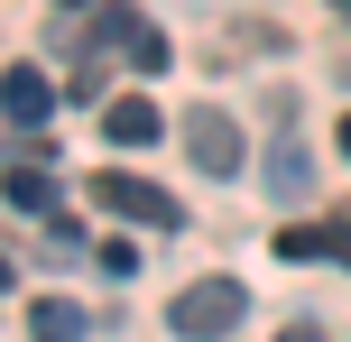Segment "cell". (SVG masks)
<instances>
[{"label":"cell","instance_id":"1","mask_svg":"<svg viewBox=\"0 0 351 342\" xmlns=\"http://www.w3.org/2000/svg\"><path fill=\"white\" fill-rule=\"evenodd\" d=\"M241 315H250V287H241V278H194V287L167 306V333L176 342H213V333L241 324Z\"/></svg>","mask_w":351,"mask_h":342},{"label":"cell","instance_id":"2","mask_svg":"<svg viewBox=\"0 0 351 342\" xmlns=\"http://www.w3.org/2000/svg\"><path fill=\"white\" fill-rule=\"evenodd\" d=\"M93 47H102V56L121 47V65H139V74H158V65H176V56H167V37L148 28V19L130 10V0H111V10L93 19Z\"/></svg>","mask_w":351,"mask_h":342},{"label":"cell","instance_id":"3","mask_svg":"<svg viewBox=\"0 0 351 342\" xmlns=\"http://www.w3.org/2000/svg\"><path fill=\"white\" fill-rule=\"evenodd\" d=\"M185 158L204 167V176H241V130H231V111H185Z\"/></svg>","mask_w":351,"mask_h":342},{"label":"cell","instance_id":"4","mask_svg":"<svg viewBox=\"0 0 351 342\" xmlns=\"http://www.w3.org/2000/svg\"><path fill=\"white\" fill-rule=\"evenodd\" d=\"M0 111H10V130H19V139H37V130H47V111H56V84L28 65V56H19L10 74H0Z\"/></svg>","mask_w":351,"mask_h":342},{"label":"cell","instance_id":"5","mask_svg":"<svg viewBox=\"0 0 351 342\" xmlns=\"http://www.w3.org/2000/svg\"><path fill=\"white\" fill-rule=\"evenodd\" d=\"M93 204H102V213H121V222H176V204H167L148 176H111V167L93 176Z\"/></svg>","mask_w":351,"mask_h":342},{"label":"cell","instance_id":"6","mask_svg":"<svg viewBox=\"0 0 351 342\" xmlns=\"http://www.w3.org/2000/svg\"><path fill=\"white\" fill-rule=\"evenodd\" d=\"M278 259H342V269H351V222H287Z\"/></svg>","mask_w":351,"mask_h":342},{"label":"cell","instance_id":"7","mask_svg":"<svg viewBox=\"0 0 351 342\" xmlns=\"http://www.w3.org/2000/svg\"><path fill=\"white\" fill-rule=\"evenodd\" d=\"M102 130H111V148H148V139H167V121H158V102H148V93H121V102L102 111Z\"/></svg>","mask_w":351,"mask_h":342},{"label":"cell","instance_id":"8","mask_svg":"<svg viewBox=\"0 0 351 342\" xmlns=\"http://www.w3.org/2000/svg\"><path fill=\"white\" fill-rule=\"evenodd\" d=\"M28 342H84V306H65V296H37V306H28Z\"/></svg>","mask_w":351,"mask_h":342},{"label":"cell","instance_id":"9","mask_svg":"<svg viewBox=\"0 0 351 342\" xmlns=\"http://www.w3.org/2000/svg\"><path fill=\"white\" fill-rule=\"evenodd\" d=\"M268 185H278L287 204H305V185H315V167H305V139H278V158H268Z\"/></svg>","mask_w":351,"mask_h":342},{"label":"cell","instance_id":"10","mask_svg":"<svg viewBox=\"0 0 351 342\" xmlns=\"http://www.w3.org/2000/svg\"><path fill=\"white\" fill-rule=\"evenodd\" d=\"M10 204H28V213H47V204H56L47 167H10Z\"/></svg>","mask_w":351,"mask_h":342},{"label":"cell","instance_id":"11","mask_svg":"<svg viewBox=\"0 0 351 342\" xmlns=\"http://www.w3.org/2000/svg\"><path fill=\"white\" fill-rule=\"evenodd\" d=\"M287 342H324V333H315V324H287Z\"/></svg>","mask_w":351,"mask_h":342},{"label":"cell","instance_id":"12","mask_svg":"<svg viewBox=\"0 0 351 342\" xmlns=\"http://www.w3.org/2000/svg\"><path fill=\"white\" fill-rule=\"evenodd\" d=\"M342 158H351V121H342Z\"/></svg>","mask_w":351,"mask_h":342},{"label":"cell","instance_id":"13","mask_svg":"<svg viewBox=\"0 0 351 342\" xmlns=\"http://www.w3.org/2000/svg\"><path fill=\"white\" fill-rule=\"evenodd\" d=\"M333 10H342V19H351V0H333Z\"/></svg>","mask_w":351,"mask_h":342},{"label":"cell","instance_id":"14","mask_svg":"<svg viewBox=\"0 0 351 342\" xmlns=\"http://www.w3.org/2000/svg\"><path fill=\"white\" fill-rule=\"evenodd\" d=\"M56 10H74V0H56Z\"/></svg>","mask_w":351,"mask_h":342}]
</instances>
